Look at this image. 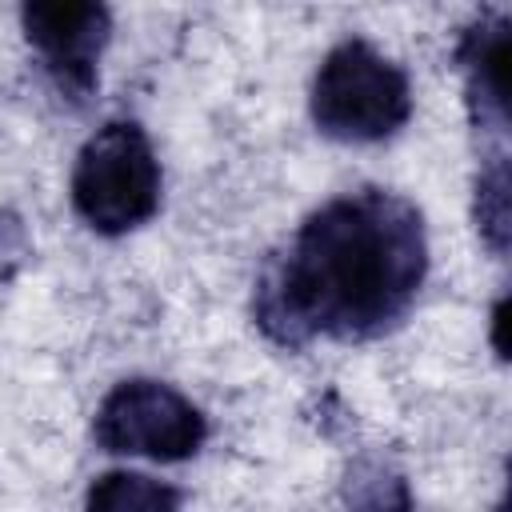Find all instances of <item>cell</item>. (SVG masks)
Returning <instances> with one entry per match:
<instances>
[{"mask_svg": "<svg viewBox=\"0 0 512 512\" xmlns=\"http://www.w3.org/2000/svg\"><path fill=\"white\" fill-rule=\"evenodd\" d=\"M180 504L184 492L176 484L128 468L96 476L84 496V512H180Z\"/></svg>", "mask_w": 512, "mask_h": 512, "instance_id": "cell-7", "label": "cell"}, {"mask_svg": "<svg viewBox=\"0 0 512 512\" xmlns=\"http://www.w3.org/2000/svg\"><path fill=\"white\" fill-rule=\"evenodd\" d=\"M20 24L28 44L44 60V72L52 76L56 92H64L76 104L88 100L100 80V56L112 36V12L88 0L24 4Z\"/></svg>", "mask_w": 512, "mask_h": 512, "instance_id": "cell-5", "label": "cell"}, {"mask_svg": "<svg viewBox=\"0 0 512 512\" xmlns=\"http://www.w3.org/2000/svg\"><path fill=\"white\" fill-rule=\"evenodd\" d=\"M344 504L348 512H412V488L384 456H360L344 472Z\"/></svg>", "mask_w": 512, "mask_h": 512, "instance_id": "cell-8", "label": "cell"}, {"mask_svg": "<svg viewBox=\"0 0 512 512\" xmlns=\"http://www.w3.org/2000/svg\"><path fill=\"white\" fill-rule=\"evenodd\" d=\"M428 272L424 216L388 188H356L320 204L260 272L256 328L276 348L372 340L396 328Z\"/></svg>", "mask_w": 512, "mask_h": 512, "instance_id": "cell-1", "label": "cell"}, {"mask_svg": "<svg viewBox=\"0 0 512 512\" xmlns=\"http://www.w3.org/2000/svg\"><path fill=\"white\" fill-rule=\"evenodd\" d=\"M160 160L136 120H108L72 168V208L100 236H124L160 208Z\"/></svg>", "mask_w": 512, "mask_h": 512, "instance_id": "cell-3", "label": "cell"}, {"mask_svg": "<svg viewBox=\"0 0 512 512\" xmlns=\"http://www.w3.org/2000/svg\"><path fill=\"white\" fill-rule=\"evenodd\" d=\"M92 436L104 452L176 464L204 448L208 416L172 384L132 376V380H120L100 400Z\"/></svg>", "mask_w": 512, "mask_h": 512, "instance_id": "cell-4", "label": "cell"}, {"mask_svg": "<svg viewBox=\"0 0 512 512\" xmlns=\"http://www.w3.org/2000/svg\"><path fill=\"white\" fill-rule=\"evenodd\" d=\"M476 228L496 256L508 252V160L504 156H492L476 176Z\"/></svg>", "mask_w": 512, "mask_h": 512, "instance_id": "cell-9", "label": "cell"}, {"mask_svg": "<svg viewBox=\"0 0 512 512\" xmlns=\"http://www.w3.org/2000/svg\"><path fill=\"white\" fill-rule=\"evenodd\" d=\"M312 124L344 144H376L396 136L412 116L408 72L360 36L340 40L312 80Z\"/></svg>", "mask_w": 512, "mask_h": 512, "instance_id": "cell-2", "label": "cell"}, {"mask_svg": "<svg viewBox=\"0 0 512 512\" xmlns=\"http://www.w3.org/2000/svg\"><path fill=\"white\" fill-rule=\"evenodd\" d=\"M456 64L464 72L468 112L476 128H508V16L484 12L456 40Z\"/></svg>", "mask_w": 512, "mask_h": 512, "instance_id": "cell-6", "label": "cell"}]
</instances>
